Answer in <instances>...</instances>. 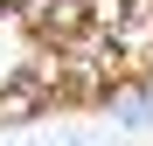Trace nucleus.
Returning <instances> with one entry per match:
<instances>
[{"label":"nucleus","instance_id":"4","mask_svg":"<svg viewBox=\"0 0 153 146\" xmlns=\"http://www.w3.org/2000/svg\"><path fill=\"white\" fill-rule=\"evenodd\" d=\"M0 7H7V0H0Z\"/></svg>","mask_w":153,"mask_h":146},{"label":"nucleus","instance_id":"2","mask_svg":"<svg viewBox=\"0 0 153 146\" xmlns=\"http://www.w3.org/2000/svg\"><path fill=\"white\" fill-rule=\"evenodd\" d=\"M42 111V84H35V70H21V77L0 90V125H21V118H35Z\"/></svg>","mask_w":153,"mask_h":146},{"label":"nucleus","instance_id":"3","mask_svg":"<svg viewBox=\"0 0 153 146\" xmlns=\"http://www.w3.org/2000/svg\"><path fill=\"white\" fill-rule=\"evenodd\" d=\"M139 84H153V49H139Z\"/></svg>","mask_w":153,"mask_h":146},{"label":"nucleus","instance_id":"1","mask_svg":"<svg viewBox=\"0 0 153 146\" xmlns=\"http://www.w3.org/2000/svg\"><path fill=\"white\" fill-rule=\"evenodd\" d=\"M35 28L49 42H76L91 28V0H42V7H35Z\"/></svg>","mask_w":153,"mask_h":146}]
</instances>
